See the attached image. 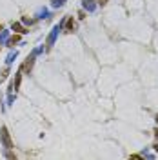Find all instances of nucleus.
Wrapping results in <instances>:
<instances>
[{
    "mask_svg": "<svg viewBox=\"0 0 158 160\" xmlns=\"http://www.w3.org/2000/svg\"><path fill=\"white\" fill-rule=\"evenodd\" d=\"M0 140H2L4 149H13V140H11L9 131H7L6 126H2V128H0Z\"/></svg>",
    "mask_w": 158,
    "mask_h": 160,
    "instance_id": "1",
    "label": "nucleus"
},
{
    "mask_svg": "<svg viewBox=\"0 0 158 160\" xmlns=\"http://www.w3.org/2000/svg\"><path fill=\"white\" fill-rule=\"evenodd\" d=\"M62 31V27L56 24L55 27H53L51 31H49V35H47V40H45V47L47 49H51L53 46H55V42H56V38H58V33Z\"/></svg>",
    "mask_w": 158,
    "mask_h": 160,
    "instance_id": "2",
    "label": "nucleus"
},
{
    "mask_svg": "<svg viewBox=\"0 0 158 160\" xmlns=\"http://www.w3.org/2000/svg\"><path fill=\"white\" fill-rule=\"evenodd\" d=\"M35 58H36V51L33 49V51H31V55H29V56L26 58V62H24V65H22V69L29 73V71L33 69V64H35Z\"/></svg>",
    "mask_w": 158,
    "mask_h": 160,
    "instance_id": "3",
    "label": "nucleus"
},
{
    "mask_svg": "<svg viewBox=\"0 0 158 160\" xmlns=\"http://www.w3.org/2000/svg\"><path fill=\"white\" fill-rule=\"evenodd\" d=\"M22 71H24V69H22V65H20V67H18V71H17V73H15V80H13V82H11V84H13V91H15V93H17V91H18V89H20Z\"/></svg>",
    "mask_w": 158,
    "mask_h": 160,
    "instance_id": "4",
    "label": "nucleus"
},
{
    "mask_svg": "<svg viewBox=\"0 0 158 160\" xmlns=\"http://www.w3.org/2000/svg\"><path fill=\"white\" fill-rule=\"evenodd\" d=\"M82 7L87 13H93L96 9V0H82Z\"/></svg>",
    "mask_w": 158,
    "mask_h": 160,
    "instance_id": "5",
    "label": "nucleus"
},
{
    "mask_svg": "<svg viewBox=\"0 0 158 160\" xmlns=\"http://www.w3.org/2000/svg\"><path fill=\"white\" fill-rule=\"evenodd\" d=\"M11 29L15 33H20V35H26V33H27V29L24 27V24H20V22H13V24H11Z\"/></svg>",
    "mask_w": 158,
    "mask_h": 160,
    "instance_id": "6",
    "label": "nucleus"
},
{
    "mask_svg": "<svg viewBox=\"0 0 158 160\" xmlns=\"http://www.w3.org/2000/svg\"><path fill=\"white\" fill-rule=\"evenodd\" d=\"M49 17H51V13H49V9H47V7H40V9L36 11V18H38V20L49 18Z\"/></svg>",
    "mask_w": 158,
    "mask_h": 160,
    "instance_id": "7",
    "label": "nucleus"
},
{
    "mask_svg": "<svg viewBox=\"0 0 158 160\" xmlns=\"http://www.w3.org/2000/svg\"><path fill=\"white\" fill-rule=\"evenodd\" d=\"M74 27H76V24H74L73 17H65V29H67V33H73Z\"/></svg>",
    "mask_w": 158,
    "mask_h": 160,
    "instance_id": "8",
    "label": "nucleus"
},
{
    "mask_svg": "<svg viewBox=\"0 0 158 160\" xmlns=\"http://www.w3.org/2000/svg\"><path fill=\"white\" fill-rule=\"evenodd\" d=\"M17 56H18V51H17V49H15V51H11V53L6 56V65H11L15 60H17Z\"/></svg>",
    "mask_w": 158,
    "mask_h": 160,
    "instance_id": "9",
    "label": "nucleus"
},
{
    "mask_svg": "<svg viewBox=\"0 0 158 160\" xmlns=\"http://www.w3.org/2000/svg\"><path fill=\"white\" fill-rule=\"evenodd\" d=\"M18 42H20V33H17L15 36H9V40L6 42V46H7V47H13L15 44H18Z\"/></svg>",
    "mask_w": 158,
    "mask_h": 160,
    "instance_id": "10",
    "label": "nucleus"
},
{
    "mask_svg": "<svg viewBox=\"0 0 158 160\" xmlns=\"http://www.w3.org/2000/svg\"><path fill=\"white\" fill-rule=\"evenodd\" d=\"M9 29H2L0 31V44H6L7 40H9Z\"/></svg>",
    "mask_w": 158,
    "mask_h": 160,
    "instance_id": "11",
    "label": "nucleus"
},
{
    "mask_svg": "<svg viewBox=\"0 0 158 160\" xmlns=\"http://www.w3.org/2000/svg\"><path fill=\"white\" fill-rule=\"evenodd\" d=\"M7 76H9V65H6V67L0 71V84H2V82H6V80H7Z\"/></svg>",
    "mask_w": 158,
    "mask_h": 160,
    "instance_id": "12",
    "label": "nucleus"
},
{
    "mask_svg": "<svg viewBox=\"0 0 158 160\" xmlns=\"http://www.w3.org/2000/svg\"><path fill=\"white\" fill-rule=\"evenodd\" d=\"M64 4H65V0H51V6L55 9H58V7H64Z\"/></svg>",
    "mask_w": 158,
    "mask_h": 160,
    "instance_id": "13",
    "label": "nucleus"
},
{
    "mask_svg": "<svg viewBox=\"0 0 158 160\" xmlns=\"http://www.w3.org/2000/svg\"><path fill=\"white\" fill-rule=\"evenodd\" d=\"M15 100H17V93H9V95H7V106H13Z\"/></svg>",
    "mask_w": 158,
    "mask_h": 160,
    "instance_id": "14",
    "label": "nucleus"
},
{
    "mask_svg": "<svg viewBox=\"0 0 158 160\" xmlns=\"http://www.w3.org/2000/svg\"><path fill=\"white\" fill-rule=\"evenodd\" d=\"M4 157H6V158H15V153H11L9 149H6V153H4Z\"/></svg>",
    "mask_w": 158,
    "mask_h": 160,
    "instance_id": "15",
    "label": "nucleus"
},
{
    "mask_svg": "<svg viewBox=\"0 0 158 160\" xmlns=\"http://www.w3.org/2000/svg\"><path fill=\"white\" fill-rule=\"evenodd\" d=\"M22 24H26V26H27V24H29V26H31V24H33V20H29V18H27V17H24V18H22Z\"/></svg>",
    "mask_w": 158,
    "mask_h": 160,
    "instance_id": "16",
    "label": "nucleus"
},
{
    "mask_svg": "<svg viewBox=\"0 0 158 160\" xmlns=\"http://www.w3.org/2000/svg\"><path fill=\"white\" fill-rule=\"evenodd\" d=\"M98 4H100V6H105V4H107V0H98Z\"/></svg>",
    "mask_w": 158,
    "mask_h": 160,
    "instance_id": "17",
    "label": "nucleus"
},
{
    "mask_svg": "<svg viewBox=\"0 0 158 160\" xmlns=\"http://www.w3.org/2000/svg\"><path fill=\"white\" fill-rule=\"evenodd\" d=\"M153 149H155V151H158V142L155 144V146H153Z\"/></svg>",
    "mask_w": 158,
    "mask_h": 160,
    "instance_id": "18",
    "label": "nucleus"
},
{
    "mask_svg": "<svg viewBox=\"0 0 158 160\" xmlns=\"http://www.w3.org/2000/svg\"><path fill=\"white\" fill-rule=\"evenodd\" d=\"M155 137H156V140H158V128L155 129Z\"/></svg>",
    "mask_w": 158,
    "mask_h": 160,
    "instance_id": "19",
    "label": "nucleus"
},
{
    "mask_svg": "<svg viewBox=\"0 0 158 160\" xmlns=\"http://www.w3.org/2000/svg\"><path fill=\"white\" fill-rule=\"evenodd\" d=\"M2 29H4V27H2V24H0V31H2Z\"/></svg>",
    "mask_w": 158,
    "mask_h": 160,
    "instance_id": "20",
    "label": "nucleus"
},
{
    "mask_svg": "<svg viewBox=\"0 0 158 160\" xmlns=\"http://www.w3.org/2000/svg\"><path fill=\"white\" fill-rule=\"evenodd\" d=\"M156 124H158V115H156Z\"/></svg>",
    "mask_w": 158,
    "mask_h": 160,
    "instance_id": "21",
    "label": "nucleus"
},
{
    "mask_svg": "<svg viewBox=\"0 0 158 160\" xmlns=\"http://www.w3.org/2000/svg\"><path fill=\"white\" fill-rule=\"evenodd\" d=\"M0 46H2V44H0Z\"/></svg>",
    "mask_w": 158,
    "mask_h": 160,
    "instance_id": "22",
    "label": "nucleus"
}]
</instances>
